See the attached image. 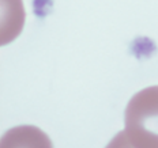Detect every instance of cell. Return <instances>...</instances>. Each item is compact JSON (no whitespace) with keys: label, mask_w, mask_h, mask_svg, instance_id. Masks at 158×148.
Instances as JSON below:
<instances>
[{"label":"cell","mask_w":158,"mask_h":148,"mask_svg":"<svg viewBox=\"0 0 158 148\" xmlns=\"http://www.w3.org/2000/svg\"><path fill=\"white\" fill-rule=\"evenodd\" d=\"M0 148H53V144L40 128L21 125L11 128L3 134Z\"/></svg>","instance_id":"7a4b0ae2"},{"label":"cell","mask_w":158,"mask_h":148,"mask_svg":"<svg viewBox=\"0 0 158 148\" xmlns=\"http://www.w3.org/2000/svg\"><path fill=\"white\" fill-rule=\"evenodd\" d=\"M105 148H138V147L128 139L127 133L124 130H121L109 141V144Z\"/></svg>","instance_id":"3957f363"},{"label":"cell","mask_w":158,"mask_h":148,"mask_svg":"<svg viewBox=\"0 0 158 148\" xmlns=\"http://www.w3.org/2000/svg\"><path fill=\"white\" fill-rule=\"evenodd\" d=\"M124 122V132L138 148H158V86L140 90L131 98Z\"/></svg>","instance_id":"6da1fadb"}]
</instances>
